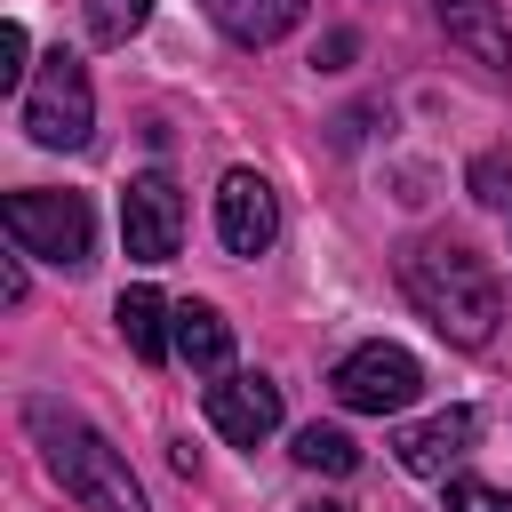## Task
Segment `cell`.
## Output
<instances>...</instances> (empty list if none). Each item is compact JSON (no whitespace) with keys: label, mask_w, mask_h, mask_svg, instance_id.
I'll return each mask as SVG.
<instances>
[{"label":"cell","mask_w":512,"mask_h":512,"mask_svg":"<svg viewBox=\"0 0 512 512\" xmlns=\"http://www.w3.org/2000/svg\"><path fill=\"white\" fill-rule=\"evenodd\" d=\"M24 24H0V88H24Z\"/></svg>","instance_id":"ac0fdd59"},{"label":"cell","mask_w":512,"mask_h":512,"mask_svg":"<svg viewBox=\"0 0 512 512\" xmlns=\"http://www.w3.org/2000/svg\"><path fill=\"white\" fill-rule=\"evenodd\" d=\"M400 288H408V304L448 336V344H488L496 328H504V280L488 272V256H472L464 240H448V232H432V240H416L408 256H400Z\"/></svg>","instance_id":"6da1fadb"},{"label":"cell","mask_w":512,"mask_h":512,"mask_svg":"<svg viewBox=\"0 0 512 512\" xmlns=\"http://www.w3.org/2000/svg\"><path fill=\"white\" fill-rule=\"evenodd\" d=\"M344 56H352V32H328V40H320V56H312V64H328V72H336V64H344Z\"/></svg>","instance_id":"d6986e66"},{"label":"cell","mask_w":512,"mask_h":512,"mask_svg":"<svg viewBox=\"0 0 512 512\" xmlns=\"http://www.w3.org/2000/svg\"><path fill=\"white\" fill-rule=\"evenodd\" d=\"M448 512H512V496L488 480H448Z\"/></svg>","instance_id":"e0dca14e"},{"label":"cell","mask_w":512,"mask_h":512,"mask_svg":"<svg viewBox=\"0 0 512 512\" xmlns=\"http://www.w3.org/2000/svg\"><path fill=\"white\" fill-rule=\"evenodd\" d=\"M8 240H16V256H40V264H64V272H80L88 264V248H96V216H88V200L80 192H8Z\"/></svg>","instance_id":"277c9868"},{"label":"cell","mask_w":512,"mask_h":512,"mask_svg":"<svg viewBox=\"0 0 512 512\" xmlns=\"http://www.w3.org/2000/svg\"><path fill=\"white\" fill-rule=\"evenodd\" d=\"M416 392H424V368H416L400 344H360V352L336 360V400L360 408V416H392V408H408Z\"/></svg>","instance_id":"5b68a950"},{"label":"cell","mask_w":512,"mask_h":512,"mask_svg":"<svg viewBox=\"0 0 512 512\" xmlns=\"http://www.w3.org/2000/svg\"><path fill=\"white\" fill-rule=\"evenodd\" d=\"M120 240H128L136 264H168L176 256V240H184V192H176V176L144 168L120 192Z\"/></svg>","instance_id":"8992f818"},{"label":"cell","mask_w":512,"mask_h":512,"mask_svg":"<svg viewBox=\"0 0 512 512\" xmlns=\"http://www.w3.org/2000/svg\"><path fill=\"white\" fill-rule=\"evenodd\" d=\"M200 8H208L240 48H272V40L304 16V0H200Z\"/></svg>","instance_id":"7c38bea8"},{"label":"cell","mask_w":512,"mask_h":512,"mask_svg":"<svg viewBox=\"0 0 512 512\" xmlns=\"http://www.w3.org/2000/svg\"><path fill=\"white\" fill-rule=\"evenodd\" d=\"M24 432L40 440V464L56 472V488L80 512H152L144 488H136V472H128V456L88 416H72L64 400H24Z\"/></svg>","instance_id":"7a4b0ae2"},{"label":"cell","mask_w":512,"mask_h":512,"mask_svg":"<svg viewBox=\"0 0 512 512\" xmlns=\"http://www.w3.org/2000/svg\"><path fill=\"white\" fill-rule=\"evenodd\" d=\"M208 424L232 440V448H256L280 432V384L272 376H216L208 384Z\"/></svg>","instance_id":"ba28073f"},{"label":"cell","mask_w":512,"mask_h":512,"mask_svg":"<svg viewBox=\"0 0 512 512\" xmlns=\"http://www.w3.org/2000/svg\"><path fill=\"white\" fill-rule=\"evenodd\" d=\"M464 184H472V200H480V208H512V152H480Z\"/></svg>","instance_id":"2e32d148"},{"label":"cell","mask_w":512,"mask_h":512,"mask_svg":"<svg viewBox=\"0 0 512 512\" xmlns=\"http://www.w3.org/2000/svg\"><path fill=\"white\" fill-rule=\"evenodd\" d=\"M216 232H224L232 256H264L280 240V200H272V184L256 168H232L216 184Z\"/></svg>","instance_id":"52a82bcc"},{"label":"cell","mask_w":512,"mask_h":512,"mask_svg":"<svg viewBox=\"0 0 512 512\" xmlns=\"http://www.w3.org/2000/svg\"><path fill=\"white\" fill-rule=\"evenodd\" d=\"M112 320H120V336H128V352H136L144 368H160V360L176 352V304H160L152 288H120Z\"/></svg>","instance_id":"8fae6325"},{"label":"cell","mask_w":512,"mask_h":512,"mask_svg":"<svg viewBox=\"0 0 512 512\" xmlns=\"http://www.w3.org/2000/svg\"><path fill=\"white\" fill-rule=\"evenodd\" d=\"M88 128H96L88 64H80L72 48L40 56V72L24 80V136H32V144H48V152H72V144H88Z\"/></svg>","instance_id":"3957f363"},{"label":"cell","mask_w":512,"mask_h":512,"mask_svg":"<svg viewBox=\"0 0 512 512\" xmlns=\"http://www.w3.org/2000/svg\"><path fill=\"white\" fill-rule=\"evenodd\" d=\"M304 512H352V504H304Z\"/></svg>","instance_id":"ffe728a7"},{"label":"cell","mask_w":512,"mask_h":512,"mask_svg":"<svg viewBox=\"0 0 512 512\" xmlns=\"http://www.w3.org/2000/svg\"><path fill=\"white\" fill-rule=\"evenodd\" d=\"M472 440H480V416H472V408H440V416L408 424L392 448H400V472H416V480H448V464H456Z\"/></svg>","instance_id":"9c48e42d"},{"label":"cell","mask_w":512,"mask_h":512,"mask_svg":"<svg viewBox=\"0 0 512 512\" xmlns=\"http://www.w3.org/2000/svg\"><path fill=\"white\" fill-rule=\"evenodd\" d=\"M288 456H296L304 472H328V480H344V472L360 464V448H352V432H336V424H304Z\"/></svg>","instance_id":"5bb4252c"},{"label":"cell","mask_w":512,"mask_h":512,"mask_svg":"<svg viewBox=\"0 0 512 512\" xmlns=\"http://www.w3.org/2000/svg\"><path fill=\"white\" fill-rule=\"evenodd\" d=\"M152 24V0H88V32L104 40V48H120V40H136Z\"/></svg>","instance_id":"9a60e30c"},{"label":"cell","mask_w":512,"mask_h":512,"mask_svg":"<svg viewBox=\"0 0 512 512\" xmlns=\"http://www.w3.org/2000/svg\"><path fill=\"white\" fill-rule=\"evenodd\" d=\"M176 352H184L192 368H224V360H232V328H224V312L200 304V296H184V304H176Z\"/></svg>","instance_id":"4fadbf2b"},{"label":"cell","mask_w":512,"mask_h":512,"mask_svg":"<svg viewBox=\"0 0 512 512\" xmlns=\"http://www.w3.org/2000/svg\"><path fill=\"white\" fill-rule=\"evenodd\" d=\"M432 16H440V32H448L456 48H472L488 72H512V32H504L496 0H432Z\"/></svg>","instance_id":"30bf717a"}]
</instances>
